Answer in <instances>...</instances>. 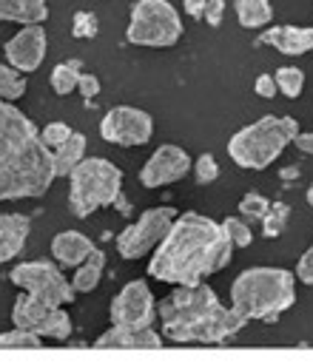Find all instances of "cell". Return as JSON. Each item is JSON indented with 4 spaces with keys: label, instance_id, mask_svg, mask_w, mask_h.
Wrapping results in <instances>:
<instances>
[{
    "label": "cell",
    "instance_id": "1",
    "mask_svg": "<svg viewBox=\"0 0 313 364\" xmlns=\"http://www.w3.org/2000/svg\"><path fill=\"white\" fill-rule=\"evenodd\" d=\"M233 259V242L222 222L196 210L176 213L165 239L151 250L148 276L165 284H199L208 276L228 267Z\"/></svg>",
    "mask_w": 313,
    "mask_h": 364
},
{
    "label": "cell",
    "instance_id": "2",
    "mask_svg": "<svg viewBox=\"0 0 313 364\" xmlns=\"http://www.w3.org/2000/svg\"><path fill=\"white\" fill-rule=\"evenodd\" d=\"M54 179L51 148L43 145L37 125L14 102L0 100V202L37 199Z\"/></svg>",
    "mask_w": 313,
    "mask_h": 364
},
{
    "label": "cell",
    "instance_id": "3",
    "mask_svg": "<svg viewBox=\"0 0 313 364\" xmlns=\"http://www.w3.org/2000/svg\"><path fill=\"white\" fill-rule=\"evenodd\" d=\"M156 318L174 344H225L248 324V318L225 307L205 282L174 284V290L156 301Z\"/></svg>",
    "mask_w": 313,
    "mask_h": 364
},
{
    "label": "cell",
    "instance_id": "4",
    "mask_svg": "<svg viewBox=\"0 0 313 364\" xmlns=\"http://www.w3.org/2000/svg\"><path fill=\"white\" fill-rule=\"evenodd\" d=\"M296 304V273L287 267H248L230 284V307L242 318L276 321Z\"/></svg>",
    "mask_w": 313,
    "mask_h": 364
},
{
    "label": "cell",
    "instance_id": "5",
    "mask_svg": "<svg viewBox=\"0 0 313 364\" xmlns=\"http://www.w3.org/2000/svg\"><path fill=\"white\" fill-rule=\"evenodd\" d=\"M299 134V122L293 117H262L245 128H239L228 139V156L248 171H265L270 162L282 156V151Z\"/></svg>",
    "mask_w": 313,
    "mask_h": 364
},
{
    "label": "cell",
    "instance_id": "6",
    "mask_svg": "<svg viewBox=\"0 0 313 364\" xmlns=\"http://www.w3.org/2000/svg\"><path fill=\"white\" fill-rule=\"evenodd\" d=\"M122 193V171L105 156H85L68 173V210L77 219H88L94 210L114 205Z\"/></svg>",
    "mask_w": 313,
    "mask_h": 364
},
{
    "label": "cell",
    "instance_id": "7",
    "mask_svg": "<svg viewBox=\"0 0 313 364\" xmlns=\"http://www.w3.org/2000/svg\"><path fill=\"white\" fill-rule=\"evenodd\" d=\"M185 26L171 0H137L131 6V20L125 40L145 48H171L179 43Z\"/></svg>",
    "mask_w": 313,
    "mask_h": 364
},
{
    "label": "cell",
    "instance_id": "8",
    "mask_svg": "<svg viewBox=\"0 0 313 364\" xmlns=\"http://www.w3.org/2000/svg\"><path fill=\"white\" fill-rule=\"evenodd\" d=\"M9 282L17 284L20 290L48 301V304H71L77 299V290L71 287V279H65L63 267L57 262L48 259H31V262H20L11 267Z\"/></svg>",
    "mask_w": 313,
    "mask_h": 364
},
{
    "label": "cell",
    "instance_id": "9",
    "mask_svg": "<svg viewBox=\"0 0 313 364\" xmlns=\"http://www.w3.org/2000/svg\"><path fill=\"white\" fill-rule=\"evenodd\" d=\"M176 219V210L174 208H148L139 213L137 222H131L128 228L120 230L117 236V253L125 259V262H134V259H142L148 256L168 233L171 222Z\"/></svg>",
    "mask_w": 313,
    "mask_h": 364
},
{
    "label": "cell",
    "instance_id": "10",
    "mask_svg": "<svg viewBox=\"0 0 313 364\" xmlns=\"http://www.w3.org/2000/svg\"><path fill=\"white\" fill-rule=\"evenodd\" d=\"M11 321H14V327L31 330L40 338L65 341L71 336V316L65 313V307L48 304V301H43L26 290H23V296H17V301L11 307Z\"/></svg>",
    "mask_w": 313,
    "mask_h": 364
},
{
    "label": "cell",
    "instance_id": "11",
    "mask_svg": "<svg viewBox=\"0 0 313 364\" xmlns=\"http://www.w3.org/2000/svg\"><path fill=\"white\" fill-rule=\"evenodd\" d=\"M100 136L120 148L145 145L154 136V117L134 105H114L100 119Z\"/></svg>",
    "mask_w": 313,
    "mask_h": 364
},
{
    "label": "cell",
    "instance_id": "12",
    "mask_svg": "<svg viewBox=\"0 0 313 364\" xmlns=\"http://www.w3.org/2000/svg\"><path fill=\"white\" fill-rule=\"evenodd\" d=\"M108 318L117 327H154L156 321V296L145 279H134L122 284V290L111 299Z\"/></svg>",
    "mask_w": 313,
    "mask_h": 364
},
{
    "label": "cell",
    "instance_id": "13",
    "mask_svg": "<svg viewBox=\"0 0 313 364\" xmlns=\"http://www.w3.org/2000/svg\"><path fill=\"white\" fill-rule=\"evenodd\" d=\"M191 168H193L191 154L174 142H165L145 159V165L139 171V182L145 188H165V185L179 182Z\"/></svg>",
    "mask_w": 313,
    "mask_h": 364
},
{
    "label": "cell",
    "instance_id": "14",
    "mask_svg": "<svg viewBox=\"0 0 313 364\" xmlns=\"http://www.w3.org/2000/svg\"><path fill=\"white\" fill-rule=\"evenodd\" d=\"M46 46H48V37H46L43 23H28V26H23V28L3 46L6 63L14 65V68L23 71V74H31V71H37V68L43 65V60H46Z\"/></svg>",
    "mask_w": 313,
    "mask_h": 364
},
{
    "label": "cell",
    "instance_id": "15",
    "mask_svg": "<svg viewBox=\"0 0 313 364\" xmlns=\"http://www.w3.org/2000/svg\"><path fill=\"white\" fill-rule=\"evenodd\" d=\"M256 43L270 46L285 57H302V54L313 51V26H290V23L267 26L256 37Z\"/></svg>",
    "mask_w": 313,
    "mask_h": 364
},
{
    "label": "cell",
    "instance_id": "16",
    "mask_svg": "<svg viewBox=\"0 0 313 364\" xmlns=\"http://www.w3.org/2000/svg\"><path fill=\"white\" fill-rule=\"evenodd\" d=\"M165 341H162V336L154 327H117V324H111L94 341L97 350H105V347H117V350H156Z\"/></svg>",
    "mask_w": 313,
    "mask_h": 364
},
{
    "label": "cell",
    "instance_id": "17",
    "mask_svg": "<svg viewBox=\"0 0 313 364\" xmlns=\"http://www.w3.org/2000/svg\"><path fill=\"white\" fill-rule=\"evenodd\" d=\"M31 233V219L26 213H0V264L20 256Z\"/></svg>",
    "mask_w": 313,
    "mask_h": 364
},
{
    "label": "cell",
    "instance_id": "18",
    "mask_svg": "<svg viewBox=\"0 0 313 364\" xmlns=\"http://www.w3.org/2000/svg\"><path fill=\"white\" fill-rule=\"evenodd\" d=\"M94 250V242L80 230H60L51 239V259L60 267H77L83 259H88Z\"/></svg>",
    "mask_w": 313,
    "mask_h": 364
},
{
    "label": "cell",
    "instance_id": "19",
    "mask_svg": "<svg viewBox=\"0 0 313 364\" xmlns=\"http://www.w3.org/2000/svg\"><path fill=\"white\" fill-rule=\"evenodd\" d=\"M0 20L3 23H46L48 3L46 0H0Z\"/></svg>",
    "mask_w": 313,
    "mask_h": 364
},
{
    "label": "cell",
    "instance_id": "20",
    "mask_svg": "<svg viewBox=\"0 0 313 364\" xmlns=\"http://www.w3.org/2000/svg\"><path fill=\"white\" fill-rule=\"evenodd\" d=\"M85 148H88V139H85V134H80V131H71V136L63 142V145H57L54 151H51V159H54V173L57 176H68L83 159H85Z\"/></svg>",
    "mask_w": 313,
    "mask_h": 364
},
{
    "label": "cell",
    "instance_id": "21",
    "mask_svg": "<svg viewBox=\"0 0 313 364\" xmlns=\"http://www.w3.org/2000/svg\"><path fill=\"white\" fill-rule=\"evenodd\" d=\"M102 273H105V253L94 247L91 256L83 259V262L74 267V273H71V287H74L77 293H91V290L100 284Z\"/></svg>",
    "mask_w": 313,
    "mask_h": 364
},
{
    "label": "cell",
    "instance_id": "22",
    "mask_svg": "<svg viewBox=\"0 0 313 364\" xmlns=\"http://www.w3.org/2000/svg\"><path fill=\"white\" fill-rule=\"evenodd\" d=\"M233 11H236L239 26L242 28H250V31L267 28L270 20H273L270 0H233Z\"/></svg>",
    "mask_w": 313,
    "mask_h": 364
},
{
    "label": "cell",
    "instance_id": "23",
    "mask_svg": "<svg viewBox=\"0 0 313 364\" xmlns=\"http://www.w3.org/2000/svg\"><path fill=\"white\" fill-rule=\"evenodd\" d=\"M80 68H83V63H80V60L57 63V65L51 68V77H48L51 91H54V94H60V97H65V94L77 91V80H80V74H83Z\"/></svg>",
    "mask_w": 313,
    "mask_h": 364
},
{
    "label": "cell",
    "instance_id": "24",
    "mask_svg": "<svg viewBox=\"0 0 313 364\" xmlns=\"http://www.w3.org/2000/svg\"><path fill=\"white\" fill-rule=\"evenodd\" d=\"M26 88H28L26 74L17 71V68L9 65V63H0V100L14 102V100H20V97L26 94Z\"/></svg>",
    "mask_w": 313,
    "mask_h": 364
},
{
    "label": "cell",
    "instance_id": "25",
    "mask_svg": "<svg viewBox=\"0 0 313 364\" xmlns=\"http://www.w3.org/2000/svg\"><path fill=\"white\" fill-rule=\"evenodd\" d=\"M273 80H276L279 94H285L287 100H296V97L304 91V71L296 68V65H282V68H276Z\"/></svg>",
    "mask_w": 313,
    "mask_h": 364
},
{
    "label": "cell",
    "instance_id": "26",
    "mask_svg": "<svg viewBox=\"0 0 313 364\" xmlns=\"http://www.w3.org/2000/svg\"><path fill=\"white\" fill-rule=\"evenodd\" d=\"M0 347H6V350H37V347H43V338L31 330L14 327L9 333H0Z\"/></svg>",
    "mask_w": 313,
    "mask_h": 364
},
{
    "label": "cell",
    "instance_id": "27",
    "mask_svg": "<svg viewBox=\"0 0 313 364\" xmlns=\"http://www.w3.org/2000/svg\"><path fill=\"white\" fill-rule=\"evenodd\" d=\"M287 219H290V208H287L285 202H270V210H267L265 219H262V233H265L267 239L279 236V233L287 228Z\"/></svg>",
    "mask_w": 313,
    "mask_h": 364
},
{
    "label": "cell",
    "instance_id": "28",
    "mask_svg": "<svg viewBox=\"0 0 313 364\" xmlns=\"http://www.w3.org/2000/svg\"><path fill=\"white\" fill-rule=\"evenodd\" d=\"M270 210V199L256 193V191H248L242 199H239V213L248 219V222H262L265 213Z\"/></svg>",
    "mask_w": 313,
    "mask_h": 364
},
{
    "label": "cell",
    "instance_id": "29",
    "mask_svg": "<svg viewBox=\"0 0 313 364\" xmlns=\"http://www.w3.org/2000/svg\"><path fill=\"white\" fill-rule=\"evenodd\" d=\"M222 228H225L228 239L233 242V247H248L253 242V230H250V222L245 216H228L222 222Z\"/></svg>",
    "mask_w": 313,
    "mask_h": 364
},
{
    "label": "cell",
    "instance_id": "30",
    "mask_svg": "<svg viewBox=\"0 0 313 364\" xmlns=\"http://www.w3.org/2000/svg\"><path fill=\"white\" fill-rule=\"evenodd\" d=\"M97 31H100V23H97L94 11H77L71 17V34L77 40H91V37H97Z\"/></svg>",
    "mask_w": 313,
    "mask_h": 364
},
{
    "label": "cell",
    "instance_id": "31",
    "mask_svg": "<svg viewBox=\"0 0 313 364\" xmlns=\"http://www.w3.org/2000/svg\"><path fill=\"white\" fill-rule=\"evenodd\" d=\"M193 176H196L199 185L216 182V176H219V162H216V156H213V154L196 156V159H193Z\"/></svg>",
    "mask_w": 313,
    "mask_h": 364
},
{
    "label": "cell",
    "instance_id": "32",
    "mask_svg": "<svg viewBox=\"0 0 313 364\" xmlns=\"http://www.w3.org/2000/svg\"><path fill=\"white\" fill-rule=\"evenodd\" d=\"M71 136V125H65V122H48L43 131H40V139H43V145L46 148H57V145H63L65 139Z\"/></svg>",
    "mask_w": 313,
    "mask_h": 364
},
{
    "label": "cell",
    "instance_id": "33",
    "mask_svg": "<svg viewBox=\"0 0 313 364\" xmlns=\"http://www.w3.org/2000/svg\"><path fill=\"white\" fill-rule=\"evenodd\" d=\"M296 282H302V284H307V287H313V245L299 256V262H296Z\"/></svg>",
    "mask_w": 313,
    "mask_h": 364
},
{
    "label": "cell",
    "instance_id": "34",
    "mask_svg": "<svg viewBox=\"0 0 313 364\" xmlns=\"http://www.w3.org/2000/svg\"><path fill=\"white\" fill-rule=\"evenodd\" d=\"M253 91L262 97V100H273L276 94H279V88H276V80H273V74L270 71H265V74H259L256 80H253Z\"/></svg>",
    "mask_w": 313,
    "mask_h": 364
},
{
    "label": "cell",
    "instance_id": "35",
    "mask_svg": "<svg viewBox=\"0 0 313 364\" xmlns=\"http://www.w3.org/2000/svg\"><path fill=\"white\" fill-rule=\"evenodd\" d=\"M77 91H80L85 100H94V97L100 94V80H97V74L83 71V74H80V80H77Z\"/></svg>",
    "mask_w": 313,
    "mask_h": 364
},
{
    "label": "cell",
    "instance_id": "36",
    "mask_svg": "<svg viewBox=\"0 0 313 364\" xmlns=\"http://www.w3.org/2000/svg\"><path fill=\"white\" fill-rule=\"evenodd\" d=\"M222 14H225V0H208L205 3V11H202V20L208 26H219L222 23Z\"/></svg>",
    "mask_w": 313,
    "mask_h": 364
},
{
    "label": "cell",
    "instance_id": "37",
    "mask_svg": "<svg viewBox=\"0 0 313 364\" xmlns=\"http://www.w3.org/2000/svg\"><path fill=\"white\" fill-rule=\"evenodd\" d=\"M293 145L302 151V154H310L313 156V131H299L293 136Z\"/></svg>",
    "mask_w": 313,
    "mask_h": 364
},
{
    "label": "cell",
    "instance_id": "38",
    "mask_svg": "<svg viewBox=\"0 0 313 364\" xmlns=\"http://www.w3.org/2000/svg\"><path fill=\"white\" fill-rule=\"evenodd\" d=\"M205 3H208V0H182V6H185V14H188V17H196V20L202 17V11H205Z\"/></svg>",
    "mask_w": 313,
    "mask_h": 364
},
{
    "label": "cell",
    "instance_id": "39",
    "mask_svg": "<svg viewBox=\"0 0 313 364\" xmlns=\"http://www.w3.org/2000/svg\"><path fill=\"white\" fill-rule=\"evenodd\" d=\"M304 199H307V205H310V208H313V182H310V185H307V191H304Z\"/></svg>",
    "mask_w": 313,
    "mask_h": 364
}]
</instances>
